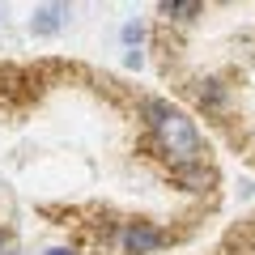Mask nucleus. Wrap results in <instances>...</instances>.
Returning a JSON list of instances; mask_svg holds the SVG:
<instances>
[{
  "instance_id": "nucleus-1",
  "label": "nucleus",
  "mask_w": 255,
  "mask_h": 255,
  "mask_svg": "<svg viewBox=\"0 0 255 255\" xmlns=\"http://www.w3.org/2000/svg\"><path fill=\"white\" fill-rule=\"evenodd\" d=\"M136 119H140V132H145L149 149L162 157L166 170H183V166L209 162V140H204L196 115L187 107H179L174 98L145 94L136 102Z\"/></svg>"
},
{
  "instance_id": "nucleus-2",
  "label": "nucleus",
  "mask_w": 255,
  "mask_h": 255,
  "mask_svg": "<svg viewBox=\"0 0 255 255\" xmlns=\"http://www.w3.org/2000/svg\"><path fill=\"white\" fill-rule=\"evenodd\" d=\"M166 247H170V234L153 217H128L115 230V251L119 255H162Z\"/></svg>"
},
{
  "instance_id": "nucleus-3",
  "label": "nucleus",
  "mask_w": 255,
  "mask_h": 255,
  "mask_svg": "<svg viewBox=\"0 0 255 255\" xmlns=\"http://www.w3.org/2000/svg\"><path fill=\"white\" fill-rule=\"evenodd\" d=\"M187 98L204 119H226L234 111V85L226 77H217V73H204V77H196L187 85Z\"/></svg>"
},
{
  "instance_id": "nucleus-4",
  "label": "nucleus",
  "mask_w": 255,
  "mask_h": 255,
  "mask_svg": "<svg viewBox=\"0 0 255 255\" xmlns=\"http://www.w3.org/2000/svg\"><path fill=\"white\" fill-rule=\"evenodd\" d=\"M68 26H73V4H64V0H43L26 17L30 38H60Z\"/></svg>"
},
{
  "instance_id": "nucleus-5",
  "label": "nucleus",
  "mask_w": 255,
  "mask_h": 255,
  "mask_svg": "<svg viewBox=\"0 0 255 255\" xmlns=\"http://www.w3.org/2000/svg\"><path fill=\"white\" fill-rule=\"evenodd\" d=\"M166 179H170L183 196H209V191L217 187V170H213V162L183 166V170H166Z\"/></svg>"
},
{
  "instance_id": "nucleus-6",
  "label": "nucleus",
  "mask_w": 255,
  "mask_h": 255,
  "mask_svg": "<svg viewBox=\"0 0 255 255\" xmlns=\"http://www.w3.org/2000/svg\"><path fill=\"white\" fill-rule=\"evenodd\" d=\"M153 13L166 21V26H196L209 9H204V0H157Z\"/></svg>"
},
{
  "instance_id": "nucleus-7",
  "label": "nucleus",
  "mask_w": 255,
  "mask_h": 255,
  "mask_svg": "<svg viewBox=\"0 0 255 255\" xmlns=\"http://www.w3.org/2000/svg\"><path fill=\"white\" fill-rule=\"evenodd\" d=\"M119 43H124V51H140V43H145V21L128 17L124 26H119Z\"/></svg>"
},
{
  "instance_id": "nucleus-8",
  "label": "nucleus",
  "mask_w": 255,
  "mask_h": 255,
  "mask_svg": "<svg viewBox=\"0 0 255 255\" xmlns=\"http://www.w3.org/2000/svg\"><path fill=\"white\" fill-rule=\"evenodd\" d=\"M124 68H145V51H124Z\"/></svg>"
},
{
  "instance_id": "nucleus-9",
  "label": "nucleus",
  "mask_w": 255,
  "mask_h": 255,
  "mask_svg": "<svg viewBox=\"0 0 255 255\" xmlns=\"http://www.w3.org/2000/svg\"><path fill=\"white\" fill-rule=\"evenodd\" d=\"M43 255H81V251H77L73 243H55V247H47Z\"/></svg>"
},
{
  "instance_id": "nucleus-10",
  "label": "nucleus",
  "mask_w": 255,
  "mask_h": 255,
  "mask_svg": "<svg viewBox=\"0 0 255 255\" xmlns=\"http://www.w3.org/2000/svg\"><path fill=\"white\" fill-rule=\"evenodd\" d=\"M0 255H26V251H21L17 243H9V247H4V251H0Z\"/></svg>"
},
{
  "instance_id": "nucleus-11",
  "label": "nucleus",
  "mask_w": 255,
  "mask_h": 255,
  "mask_svg": "<svg viewBox=\"0 0 255 255\" xmlns=\"http://www.w3.org/2000/svg\"><path fill=\"white\" fill-rule=\"evenodd\" d=\"M4 247H9V230L0 226V251H4Z\"/></svg>"
},
{
  "instance_id": "nucleus-12",
  "label": "nucleus",
  "mask_w": 255,
  "mask_h": 255,
  "mask_svg": "<svg viewBox=\"0 0 255 255\" xmlns=\"http://www.w3.org/2000/svg\"><path fill=\"white\" fill-rule=\"evenodd\" d=\"M251 157H255V136H251Z\"/></svg>"
},
{
  "instance_id": "nucleus-13",
  "label": "nucleus",
  "mask_w": 255,
  "mask_h": 255,
  "mask_svg": "<svg viewBox=\"0 0 255 255\" xmlns=\"http://www.w3.org/2000/svg\"><path fill=\"white\" fill-rule=\"evenodd\" d=\"M0 17H4V13H0Z\"/></svg>"
}]
</instances>
